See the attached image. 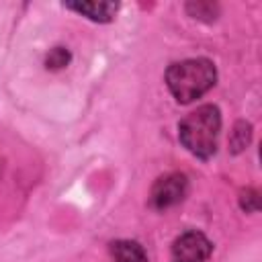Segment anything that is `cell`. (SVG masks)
<instances>
[{"label":"cell","mask_w":262,"mask_h":262,"mask_svg":"<svg viewBox=\"0 0 262 262\" xmlns=\"http://www.w3.org/2000/svg\"><path fill=\"white\" fill-rule=\"evenodd\" d=\"M219 129H221L219 108L213 104H203L182 119L178 133L182 145L190 154L199 158H209L217 149Z\"/></svg>","instance_id":"obj_2"},{"label":"cell","mask_w":262,"mask_h":262,"mask_svg":"<svg viewBox=\"0 0 262 262\" xmlns=\"http://www.w3.org/2000/svg\"><path fill=\"white\" fill-rule=\"evenodd\" d=\"M66 6L92 18V20H100V23L111 20L119 8L117 2H68Z\"/></svg>","instance_id":"obj_5"},{"label":"cell","mask_w":262,"mask_h":262,"mask_svg":"<svg viewBox=\"0 0 262 262\" xmlns=\"http://www.w3.org/2000/svg\"><path fill=\"white\" fill-rule=\"evenodd\" d=\"M70 61V53L63 47H55L47 55V68H63Z\"/></svg>","instance_id":"obj_7"},{"label":"cell","mask_w":262,"mask_h":262,"mask_svg":"<svg viewBox=\"0 0 262 262\" xmlns=\"http://www.w3.org/2000/svg\"><path fill=\"white\" fill-rule=\"evenodd\" d=\"M186 188H188V180L184 174H178V172L166 174L151 188V205L156 209L172 207L184 199Z\"/></svg>","instance_id":"obj_3"},{"label":"cell","mask_w":262,"mask_h":262,"mask_svg":"<svg viewBox=\"0 0 262 262\" xmlns=\"http://www.w3.org/2000/svg\"><path fill=\"white\" fill-rule=\"evenodd\" d=\"M215 80H217L215 66L203 57L172 63L166 72V84L172 96L182 104L201 98L209 88H213Z\"/></svg>","instance_id":"obj_1"},{"label":"cell","mask_w":262,"mask_h":262,"mask_svg":"<svg viewBox=\"0 0 262 262\" xmlns=\"http://www.w3.org/2000/svg\"><path fill=\"white\" fill-rule=\"evenodd\" d=\"M211 242L199 231L182 233L172 246V260L174 262H205L211 254Z\"/></svg>","instance_id":"obj_4"},{"label":"cell","mask_w":262,"mask_h":262,"mask_svg":"<svg viewBox=\"0 0 262 262\" xmlns=\"http://www.w3.org/2000/svg\"><path fill=\"white\" fill-rule=\"evenodd\" d=\"M111 252L115 262H147V254L137 242H129V239L113 242Z\"/></svg>","instance_id":"obj_6"}]
</instances>
